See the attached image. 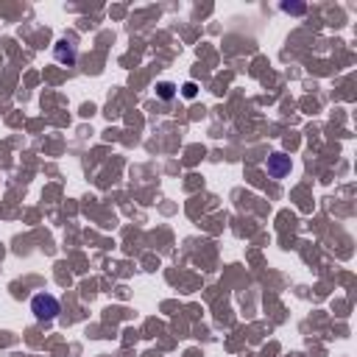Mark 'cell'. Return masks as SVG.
I'll use <instances>...</instances> for the list:
<instances>
[{
	"label": "cell",
	"mask_w": 357,
	"mask_h": 357,
	"mask_svg": "<svg viewBox=\"0 0 357 357\" xmlns=\"http://www.w3.org/2000/svg\"><path fill=\"white\" fill-rule=\"evenodd\" d=\"M31 313L37 321H53L59 315V299L50 293H37L31 299Z\"/></svg>",
	"instance_id": "6da1fadb"
},
{
	"label": "cell",
	"mask_w": 357,
	"mask_h": 357,
	"mask_svg": "<svg viewBox=\"0 0 357 357\" xmlns=\"http://www.w3.org/2000/svg\"><path fill=\"white\" fill-rule=\"evenodd\" d=\"M291 173V157H284V154H273L268 157V176L273 179H282V176Z\"/></svg>",
	"instance_id": "7a4b0ae2"
},
{
	"label": "cell",
	"mask_w": 357,
	"mask_h": 357,
	"mask_svg": "<svg viewBox=\"0 0 357 357\" xmlns=\"http://www.w3.org/2000/svg\"><path fill=\"white\" fill-rule=\"evenodd\" d=\"M56 59H59V61H76V48L61 39L59 48H56Z\"/></svg>",
	"instance_id": "3957f363"
},
{
	"label": "cell",
	"mask_w": 357,
	"mask_h": 357,
	"mask_svg": "<svg viewBox=\"0 0 357 357\" xmlns=\"http://www.w3.org/2000/svg\"><path fill=\"white\" fill-rule=\"evenodd\" d=\"M157 92H159V98L170 101V98L176 95V87H173V84H159V87H157Z\"/></svg>",
	"instance_id": "277c9868"
},
{
	"label": "cell",
	"mask_w": 357,
	"mask_h": 357,
	"mask_svg": "<svg viewBox=\"0 0 357 357\" xmlns=\"http://www.w3.org/2000/svg\"><path fill=\"white\" fill-rule=\"evenodd\" d=\"M282 9L288 14H302L304 12V6H296V3H282Z\"/></svg>",
	"instance_id": "5b68a950"
},
{
	"label": "cell",
	"mask_w": 357,
	"mask_h": 357,
	"mask_svg": "<svg viewBox=\"0 0 357 357\" xmlns=\"http://www.w3.org/2000/svg\"><path fill=\"white\" fill-rule=\"evenodd\" d=\"M184 95H187V98H195V84H184Z\"/></svg>",
	"instance_id": "8992f818"
}]
</instances>
